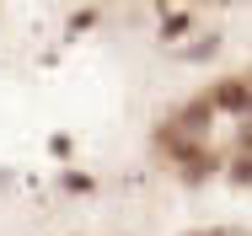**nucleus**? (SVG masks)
<instances>
[{
    "label": "nucleus",
    "instance_id": "obj_2",
    "mask_svg": "<svg viewBox=\"0 0 252 236\" xmlns=\"http://www.w3.org/2000/svg\"><path fill=\"white\" fill-rule=\"evenodd\" d=\"M236 177H242V183H252V161H242V167H236Z\"/></svg>",
    "mask_w": 252,
    "mask_h": 236
},
{
    "label": "nucleus",
    "instance_id": "obj_1",
    "mask_svg": "<svg viewBox=\"0 0 252 236\" xmlns=\"http://www.w3.org/2000/svg\"><path fill=\"white\" fill-rule=\"evenodd\" d=\"M204 118H209V102H193V107L183 113V129H204Z\"/></svg>",
    "mask_w": 252,
    "mask_h": 236
}]
</instances>
